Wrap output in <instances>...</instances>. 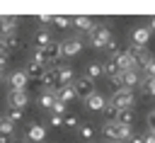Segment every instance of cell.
Instances as JSON below:
<instances>
[{
  "label": "cell",
  "instance_id": "obj_1",
  "mask_svg": "<svg viewBox=\"0 0 155 143\" xmlns=\"http://www.w3.org/2000/svg\"><path fill=\"white\" fill-rule=\"evenodd\" d=\"M109 39H111L109 27H104V24H94V27H92V32H90V41H92V46H94L97 51H104V46H107Z\"/></svg>",
  "mask_w": 155,
  "mask_h": 143
},
{
  "label": "cell",
  "instance_id": "obj_2",
  "mask_svg": "<svg viewBox=\"0 0 155 143\" xmlns=\"http://www.w3.org/2000/svg\"><path fill=\"white\" fill-rule=\"evenodd\" d=\"M109 104H114L116 109H133V104H136L133 90H116V92L111 95V102H109Z\"/></svg>",
  "mask_w": 155,
  "mask_h": 143
},
{
  "label": "cell",
  "instance_id": "obj_3",
  "mask_svg": "<svg viewBox=\"0 0 155 143\" xmlns=\"http://www.w3.org/2000/svg\"><path fill=\"white\" fill-rule=\"evenodd\" d=\"M41 53H44V63H46V65H56V63H58V58L63 56L61 41H51L48 46H44V48H41Z\"/></svg>",
  "mask_w": 155,
  "mask_h": 143
},
{
  "label": "cell",
  "instance_id": "obj_4",
  "mask_svg": "<svg viewBox=\"0 0 155 143\" xmlns=\"http://www.w3.org/2000/svg\"><path fill=\"white\" fill-rule=\"evenodd\" d=\"M126 53L131 56V61H133L136 70H140V68L150 61V53H148V48H145V46H133V44H131V48H128Z\"/></svg>",
  "mask_w": 155,
  "mask_h": 143
},
{
  "label": "cell",
  "instance_id": "obj_5",
  "mask_svg": "<svg viewBox=\"0 0 155 143\" xmlns=\"http://www.w3.org/2000/svg\"><path fill=\"white\" fill-rule=\"evenodd\" d=\"M70 87L75 90V97H82V99H87V97H90V95L94 92V85H92V80H87L85 75H80V78H75Z\"/></svg>",
  "mask_w": 155,
  "mask_h": 143
},
{
  "label": "cell",
  "instance_id": "obj_6",
  "mask_svg": "<svg viewBox=\"0 0 155 143\" xmlns=\"http://www.w3.org/2000/svg\"><path fill=\"white\" fill-rule=\"evenodd\" d=\"M41 85L46 87V90H56L58 87V63L56 65H46V70L41 73Z\"/></svg>",
  "mask_w": 155,
  "mask_h": 143
},
{
  "label": "cell",
  "instance_id": "obj_7",
  "mask_svg": "<svg viewBox=\"0 0 155 143\" xmlns=\"http://www.w3.org/2000/svg\"><path fill=\"white\" fill-rule=\"evenodd\" d=\"M7 102H10V107H15V109H27L29 95H27V90H10Z\"/></svg>",
  "mask_w": 155,
  "mask_h": 143
},
{
  "label": "cell",
  "instance_id": "obj_8",
  "mask_svg": "<svg viewBox=\"0 0 155 143\" xmlns=\"http://www.w3.org/2000/svg\"><path fill=\"white\" fill-rule=\"evenodd\" d=\"M17 27H19V19L17 17H0V39L15 36L17 34Z\"/></svg>",
  "mask_w": 155,
  "mask_h": 143
},
{
  "label": "cell",
  "instance_id": "obj_9",
  "mask_svg": "<svg viewBox=\"0 0 155 143\" xmlns=\"http://www.w3.org/2000/svg\"><path fill=\"white\" fill-rule=\"evenodd\" d=\"M61 48H63V56L73 58V56H78V53L82 51V41H80L78 36H70V39L61 41Z\"/></svg>",
  "mask_w": 155,
  "mask_h": 143
},
{
  "label": "cell",
  "instance_id": "obj_10",
  "mask_svg": "<svg viewBox=\"0 0 155 143\" xmlns=\"http://www.w3.org/2000/svg\"><path fill=\"white\" fill-rule=\"evenodd\" d=\"M111 61H114V65H116V70H119V73L136 70V65H133V61H131V56H128L126 51H119L116 56H111Z\"/></svg>",
  "mask_w": 155,
  "mask_h": 143
},
{
  "label": "cell",
  "instance_id": "obj_11",
  "mask_svg": "<svg viewBox=\"0 0 155 143\" xmlns=\"http://www.w3.org/2000/svg\"><path fill=\"white\" fill-rule=\"evenodd\" d=\"M46 92H51L58 102H63V104H68V102H73L75 99V90L70 87V85H58L56 90H46Z\"/></svg>",
  "mask_w": 155,
  "mask_h": 143
},
{
  "label": "cell",
  "instance_id": "obj_12",
  "mask_svg": "<svg viewBox=\"0 0 155 143\" xmlns=\"http://www.w3.org/2000/svg\"><path fill=\"white\" fill-rule=\"evenodd\" d=\"M150 29L148 27H136L133 32H131V41H133V46H145L148 41H150Z\"/></svg>",
  "mask_w": 155,
  "mask_h": 143
},
{
  "label": "cell",
  "instance_id": "obj_13",
  "mask_svg": "<svg viewBox=\"0 0 155 143\" xmlns=\"http://www.w3.org/2000/svg\"><path fill=\"white\" fill-rule=\"evenodd\" d=\"M73 27L78 32H82V34H90L92 27H94V19L87 17V15H78V17H73Z\"/></svg>",
  "mask_w": 155,
  "mask_h": 143
},
{
  "label": "cell",
  "instance_id": "obj_14",
  "mask_svg": "<svg viewBox=\"0 0 155 143\" xmlns=\"http://www.w3.org/2000/svg\"><path fill=\"white\" fill-rule=\"evenodd\" d=\"M27 138L31 141V143H44V138H46V128L41 126V124H29V128H27Z\"/></svg>",
  "mask_w": 155,
  "mask_h": 143
},
{
  "label": "cell",
  "instance_id": "obj_15",
  "mask_svg": "<svg viewBox=\"0 0 155 143\" xmlns=\"http://www.w3.org/2000/svg\"><path fill=\"white\" fill-rule=\"evenodd\" d=\"M121 82H124V90L140 87V75H138V70H126V73H121Z\"/></svg>",
  "mask_w": 155,
  "mask_h": 143
},
{
  "label": "cell",
  "instance_id": "obj_16",
  "mask_svg": "<svg viewBox=\"0 0 155 143\" xmlns=\"http://www.w3.org/2000/svg\"><path fill=\"white\" fill-rule=\"evenodd\" d=\"M31 41H34V46H36V48H44V46H48V44L53 41V36H51V32H48V29H36V32H34V36H31Z\"/></svg>",
  "mask_w": 155,
  "mask_h": 143
},
{
  "label": "cell",
  "instance_id": "obj_17",
  "mask_svg": "<svg viewBox=\"0 0 155 143\" xmlns=\"http://www.w3.org/2000/svg\"><path fill=\"white\" fill-rule=\"evenodd\" d=\"M5 41V48L7 51H24L27 48V39H22V36H7V39H2Z\"/></svg>",
  "mask_w": 155,
  "mask_h": 143
},
{
  "label": "cell",
  "instance_id": "obj_18",
  "mask_svg": "<svg viewBox=\"0 0 155 143\" xmlns=\"http://www.w3.org/2000/svg\"><path fill=\"white\" fill-rule=\"evenodd\" d=\"M27 73L24 70H15V73H10V85H12V90H24L27 87Z\"/></svg>",
  "mask_w": 155,
  "mask_h": 143
},
{
  "label": "cell",
  "instance_id": "obj_19",
  "mask_svg": "<svg viewBox=\"0 0 155 143\" xmlns=\"http://www.w3.org/2000/svg\"><path fill=\"white\" fill-rule=\"evenodd\" d=\"M73 80H75L73 68H68V65H61V63H58V85H73Z\"/></svg>",
  "mask_w": 155,
  "mask_h": 143
},
{
  "label": "cell",
  "instance_id": "obj_20",
  "mask_svg": "<svg viewBox=\"0 0 155 143\" xmlns=\"http://www.w3.org/2000/svg\"><path fill=\"white\" fill-rule=\"evenodd\" d=\"M85 102H87V109H92V111H102V109H104V104H107V102H104V97H102L99 92H92Z\"/></svg>",
  "mask_w": 155,
  "mask_h": 143
},
{
  "label": "cell",
  "instance_id": "obj_21",
  "mask_svg": "<svg viewBox=\"0 0 155 143\" xmlns=\"http://www.w3.org/2000/svg\"><path fill=\"white\" fill-rule=\"evenodd\" d=\"M133 119H136V111H133V109H119V111H116V121H114V124L131 126V124H133Z\"/></svg>",
  "mask_w": 155,
  "mask_h": 143
},
{
  "label": "cell",
  "instance_id": "obj_22",
  "mask_svg": "<svg viewBox=\"0 0 155 143\" xmlns=\"http://www.w3.org/2000/svg\"><path fill=\"white\" fill-rule=\"evenodd\" d=\"M140 92L145 97H155V78H143L140 80Z\"/></svg>",
  "mask_w": 155,
  "mask_h": 143
},
{
  "label": "cell",
  "instance_id": "obj_23",
  "mask_svg": "<svg viewBox=\"0 0 155 143\" xmlns=\"http://www.w3.org/2000/svg\"><path fill=\"white\" fill-rule=\"evenodd\" d=\"M46 68L44 65H39V63H34V61H29V65H27V78H41V73H44Z\"/></svg>",
  "mask_w": 155,
  "mask_h": 143
},
{
  "label": "cell",
  "instance_id": "obj_24",
  "mask_svg": "<svg viewBox=\"0 0 155 143\" xmlns=\"http://www.w3.org/2000/svg\"><path fill=\"white\" fill-rule=\"evenodd\" d=\"M102 75V63H87V73H85V78L87 80H97Z\"/></svg>",
  "mask_w": 155,
  "mask_h": 143
},
{
  "label": "cell",
  "instance_id": "obj_25",
  "mask_svg": "<svg viewBox=\"0 0 155 143\" xmlns=\"http://www.w3.org/2000/svg\"><path fill=\"white\" fill-rule=\"evenodd\" d=\"M102 133L114 143V141H116V124H114V121H104V124H102Z\"/></svg>",
  "mask_w": 155,
  "mask_h": 143
},
{
  "label": "cell",
  "instance_id": "obj_26",
  "mask_svg": "<svg viewBox=\"0 0 155 143\" xmlns=\"http://www.w3.org/2000/svg\"><path fill=\"white\" fill-rule=\"evenodd\" d=\"M53 24H56L58 29H70V27H73V17H65V15H56V17H53Z\"/></svg>",
  "mask_w": 155,
  "mask_h": 143
},
{
  "label": "cell",
  "instance_id": "obj_27",
  "mask_svg": "<svg viewBox=\"0 0 155 143\" xmlns=\"http://www.w3.org/2000/svg\"><path fill=\"white\" fill-rule=\"evenodd\" d=\"M5 119H7V121H12V124H17V121H22V119H24V109H15V107H10Z\"/></svg>",
  "mask_w": 155,
  "mask_h": 143
},
{
  "label": "cell",
  "instance_id": "obj_28",
  "mask_svg": "<svg viewBox=\"0 0 155 143\" xmlns=\"http://www.w3.org/2000/svg\"><path fill=\"white\" fill-rule=\"evenodd\" d=\"M104 51H109V53H111V56H116V53H119V51H121V44H119V39H116V36H114V34H111V39H109V41H107V46H104Z\"/></svg>",
  "mask_w": 155,
  "mask_h": 143
},
{
  "label": "cell",
  "instance_id": "obj_29",
  "mask_svg": "<svg viewBox=\"0 0 155 143\" xmlns=\"http://www.w3.org/2000/svg\"><path fill=\"white\" fill-rule=\"evenodd\" d=\"M53 102H56V97H53L51 92H44V95L39 97V107H41V109H51Z\"/></svg>",
  "mask_w": 155,
  "mask_h": 143
},
{
  "label": "cell",
  "instance_id": "obj_30",
  "mask_svg": "<svg viewBox=\"0 0 155 143\" xmlns=\"http://www.w3.org/2000/svg\"><path fill=\"white\" fill-rule=\"evenodd\" d=\"M12 133H15V124H12V121H7V119H2V121H0V136L12 138Z\"/></svg>",
  "mask_w": 155,
  "mask_h": 143
},
{
  "label": "cell",
  "instance_id": "obj_31",
  "mask_svg": "<svg viewBox=\"0 0 155 143\" xmlns=\"http://www.w3.org/2000/svg\"><path fill=\"white\" fill-rule=\"evenodd\" d=\"M102 111H104V119H107V121H116V111H119V109H116L114 104H104Z\"/></svg>",
  "mask_w": 155,
  "mask_h": 143
},
{
  "label": "cell",
  "instance_id": "obj_32",
  "mask_svg": "<svg viewBox=\"0 0 155 143\" xmlns=\"http://www.w3.org/2000/svg\"><path fill=\"white\" fill-rule=\"evenodd\" d=\"M78 131H80V136H82L85 141H90V138L94 136V128H92L90 124H80V126H78Z\"/></svg>",
  "mask_w": 155,
  "mask_h": 143
},
{
  "label": "cell",
  "instance_id": "obj_33",
  "mask_svg": "<svg viewBox=\"0 0 155 143\" xmlns=\"http://www.w3.org/2000/svg\"><path fill=\"white\" fill-rule=\"evenodd\" d=\"M102 73H107V75H109V78H114V75H116V73H119V70H116V65H114V61H111V58H109V61H107V63H102Z\"/></svg>",
  "mask_w": 155,
  "mask_h": 143
},
{
  "label": "cell",
  "instance_id": "obj_34",
  "mask_svg": "<svg viewBox=\"0 0 155 143\" xmlns=\"http://www.w3.org/2000/svg\"><path fill=\"white\" fill-rule=\"evenodd\" d=\"M78 126H80L78 116H63V128H70V131H75Z\"/></svg>",
  "mask_w": 155,
  "mask_h": 143
},
{
  "label": "cell",
  "instance_id": "obj_35",
  "mask_svg": "<svg viewBox=\"0 0 155 143\" xmlns=\"http://www.w3.org/2000/svg\"><path fill=\"white\" fill-rule=\"evenodd\" d=\"M140 70L145 73V78H155V58L150 56V61H148V63H145V65H143Z\"/></svg>",
  "mask_w": 155,
  "mask_h": 143
},
{
  "label": "cell",
  "instance_id": "obj_36",
  "mask_svg": "<svg viewBox=\"0 0 155 143\" xmlns=\"http://www.w3.org/2000/svg\"><path fill=\"white\" fill-rule=\"evenodd\" d=\"M65 107H68V104H63V102H58V99H56V102H53V107H51V111H53L56 116H63V114H65Z\"/></svg>",
  "mask_w": 155,
  "mask_h": 143
},
{
  "label": "cell",
  "instance_id": "obj_37",
  "mask_svg": "<svg viewBox=\"0 0 155 143\" xmlns=\"http://www.w3.org/2000/svg\"><path fill=\"white\" fill-rule=\"evenodd\" d=\"M48 124H51V126H53V128H63V116H56V114H53V116H51V121H48Z\"/></svg>",
  "mask_w": 155,
  "mask_h": 143
},
{
  "label": "cell",
  "instance_id": "obj_38",
  "mask_svg": "<svg viewBox=\"0 0 155 143\" xmlns=\"http://www.w3.org/2000/svg\"><path fill=\"white\" fill-rule=\"evenodd\" d=\"M36 22H41V24H53V17H51V15H39Z\"/></svg>",
  "mask_w": 155,
  "mask_h": 143
},
{
  "label": "cell",
  "instance_id": "obj_39",
  "mask_svg": "<svg viewBox=\"0 0 155 143\" xmlns=\"http://www.w3.org/2000/svg\"><path fill=\"white\" fill-rule=\"evenodd\" d=\"M143 143H155V131H150V128H148V133L143 136Z\"/></svg>",
  "mask_w": 155,
  "mask_h": 143
},
{
  "label": "cell",
  "instance_id": "obj_40",
  "mask_svg": "<svg viewBox=\"0 0 155 143\" xmlns=\"http://www.w3.org/2000/svg\"><path fill=\"white\" fill-rule=\"evenodd\" d=\"M148 128H150V131H155V109L148 114Z\"/></svg>",
  "mask_w": 155,
  "mask_h": 143
},
{
  "label": "cell",
  "instance_id": "obj_41",
  "mask_svg": "<svg viewBox=\"0 0 155 143\" xmlns=\"http://www.w3.org/2000/svg\"><path fill=\"white\" fill-rule=\"evenodd\" d=\"M7 63H10V53H7V56H0V70H5Z\"/></svg>",
  "mask_w": 155,
  "mask_h": 143
},
{
  "label": "cell",
  "instance_id": "obj_42",
  "mask_svg": "<svg viewBox=\"0 0 155 143\" xmlns=\"http://www.w3.org/2000/svg\"><path fill=\"white\" fill-rule=\"evenodd\" d=\"M128 143H143V136H136V133H133V136H131V141H128Z\"/></svg>",
  "mask_w": 155,
  "mask_h": 143
},
{
  "label": "cell",
  "instance_id": "obj_43",
  "mask_svg": "<svg viewBox=\"0 0 155 143\" xmlns=\"http://www.w3.org/2000/svg\"><path fill=\"white\" fill-rule=\"evenodd\" d=\"M0 56H7V48H5V41L0 39Z\"/></svg>",
  "mask_w": 155,
  "mask_h": 143
},
{
  "label": "cell",
  "instance_id": "obj_44",
  "mask_svg": "<svg viewBox=\"0 0 155 143\" xmlns=\"http://www.w3.org/2000/svg\"><path fill=\"white\" fill-rule=\"evenodd\" d=\"M0 143H12V138H7V136H0Z\"/></svg>",
  "mask_w": 155,
  "mask_h": 143
},
{
  "label": "cell",
  "instance_id": "obj_45",
  "mask_svg": "<svg viewBox=\"0 0 155 143\" xmlns=\"http://www.w3.org/2000/svg\"><path fill=\"white\" fill-rule=\"evenodd\" d=\"M148 29H150V32H155V17L150 19V24H148Z\"/></svg>",
  "mask_w": 155,
  "mask_h": 143
},
{
  "label": "cell",
  "instance_id": "obj_46",
  "mask_svg": "<svg viewBox=\"0 0 155 143\" xmlns=\"http://www.w3.org/2000/svg\"><path fill=\"white\" fill-rule=\"evenodd\" d=\"M12 143H24V141H12Z\"/></svg>",
  "mask_w": 155,
  "mask_h": 143
},
{
  "label": "cell",
  "instance_id": "obj_47",
  "mask_svg": "<svg viewBox=\"0 0 155 143\" xmlns=\"http://www.w3.org/2000/svg\"><path fill=\"white\" fill-rule=\"evenodd\" d=\"M0 80H2V70H0Z\"/></svg>",
  "mask_w": 155,
  "mask_h": 143
},
{
  "label": "cell",
  "instance_id": "obj_48",
  "mask_svg": "<svg viewBox=\"0 0 155 143\" xmlns=\"http://www.w3.org/2000/svg\"><path fill=\"white\" fill-rule=\"evenodd\" d=\"M114 143H121V141H114Z\"/></svg>",
  "mask_w": 155,
  "mask_h": 143
},
{
  "label": "cell",
  "instance_id": "obj_49",
  "mask_svg": "<svg viewBox=\"0 0 155 143\" xmlns=\"http://www.w3.org/2000/svg\"><path fill=\"white\" fill-rule=\"evenodd\" d=\"M0 121H2V116H0Z\"/></svg>",
  "mask_w": 155,
  "mask_h": 143
}]
</instances>
